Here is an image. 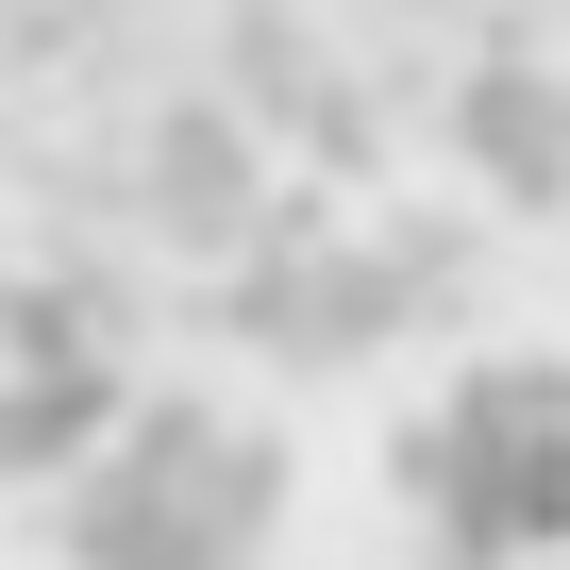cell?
<instances>
[{"label": "cell", "instance_id": "1", "mask_svg": "<svg viewBox=\"0 0 570 570\" xmlns=\"http://www.w3.org/2000/svg\"><path fill=\"white\" fill-rule=\"evenodd\" d=\"M420 470H436L453 537H553V520H570V386H537V370L470 386Z\"/></svg>", "mask_w": 570, "mask_h": 570}]
</instances>
